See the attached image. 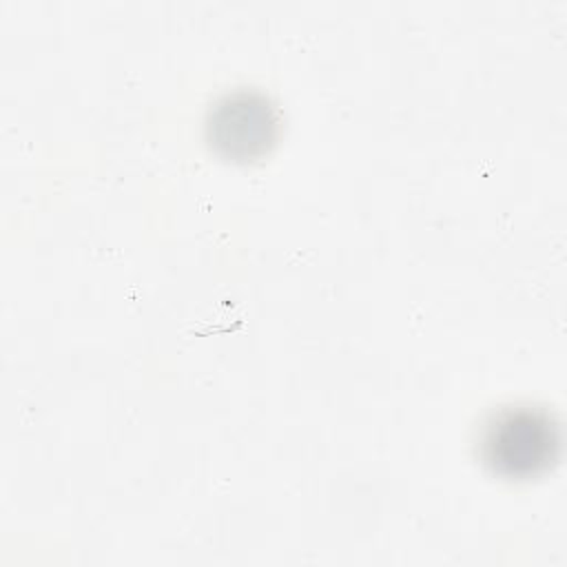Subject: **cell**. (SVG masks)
Masks as SVG:
<instances>
[{
    "instance_id": "cell-1",
    "label": "cell",
    "mask_w": 567,
    "mask_h": 567,
    "mask_svg": "<svg viewBox=\"0 0 567 567\" xmlns=\"http://www.w3.org/2000/svg\"><path fill=\"white\" fill-rule=\"evenodd\" d=\"M558 445V421L549 410L532 403L494 410L478 436L483 463L507 478H529L545 472L556 461Z\"/></svg>"
},
{
    "instance_id": "cell-2",
    "label": "cell",
    "mask_w": 567,
    "mask_h": 567,
    "mask_svg": "<svg viewBox=\"0 0 567 567\" xmlns=\"http://www.w3.org/2000/svg\"><path fill=\"white\" fill-rule=\"evenodd\" d=\"M279 122V111L266 93L235 89L210 104L204 128L215 153L233 162H252L275 146Z\"/></svg>"
}]
</instances>
